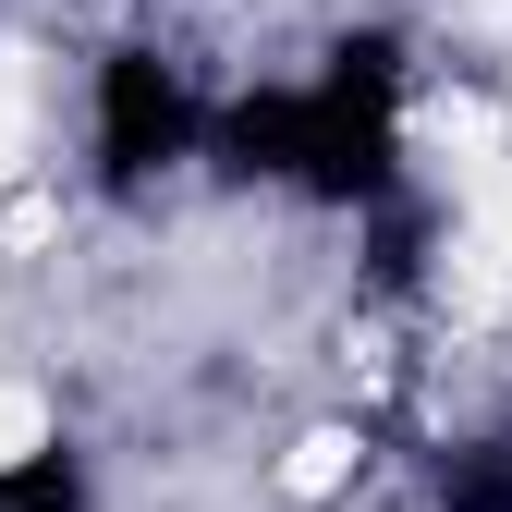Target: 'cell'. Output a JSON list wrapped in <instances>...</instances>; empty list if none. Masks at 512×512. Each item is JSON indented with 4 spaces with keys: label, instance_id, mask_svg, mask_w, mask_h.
I'll return each mask as SVG.
<instances>
[{
    "label": "cell",
    "instance_id": "obj_1",
    "mask_svg": "<svg viewBox=\"0 0 512 512\" xmlns=\"http://www.w3.org/2000/svg\"><path fill=\"white\" fill-rule=\"evenodd\" d=\"M208 159L256 196H293V208H378L391 183H415V135H403V37L391 25H354L305 61V74L269 86H232L208 122Z\"/></svg>",
    "mask_w": 512,
    "mask_h": 512
},
{
    "label": "cell",
    "instance_id": "obj_2",
    "mask_svg": "<svg viewBox=\"0 0 512 512\" xmlns=\"http://www.w3.org/2000/svg\"><path fill=\"white\" fill-rule=\"evenodd\" d=\"M208 122H220V86L171 37H110L86 61V183L98 196L147 208L159 183H183L208 159Z\"/></svg>",
    "mask_w": 512,
    "mask_h": 512
},
{
    "label": "cell",
    "instance_id": "obj_3",
    "mask_svg": "<svg viewBox=\"0 0 512 512\" xmlns=\"http://www.w3.org/2000/svg\"><path fill=\"white\" fill-rule=\"evenodd\" d=\"M427 512H512V403L427 452Z\"/></svg>",
    "mask_w": 512,
    "mask_h": 512
},
{
    "label": "cell",
    "instance_id": "obj_4",
    "mask_svg": "<svg viewBox=\"0 0 512 512\" xmlns=\"http://www.w3.org/2000/svg\"><path fill=\"white\" fill-rule=\"evenodd\" d=\"M0 512H86V452H74V439L0 452Z\"/></svg>",
    "mask_w": 512,
    "mask_h": 512
}]
</instances>
